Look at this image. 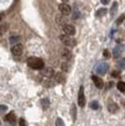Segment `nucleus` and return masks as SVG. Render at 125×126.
I'll return each instance as SVG.
<instances>
[{
	"label": "nucleus",
	"instance_id": "12",
	"mask_svg": "<svg viewBox=\"0 0 125 126\" xmlns=\"http://www.w3.org/2000/svg\"><path fill=\"white\" fill-rule=\"evenodd\" d=\"M107 105H108V110H109L110 112H112V113H115V112L118 111V105L116 103H114V102H111V101H109V102L107 103Z\"/></svg>",
	"mask_w": 125,
	"mask_h": 126
},
{
	"label": "nucleus",
	"instance_id": "29",
	"mask_svg": "<svg viewBox=\"0 0 125 126\" xmlns=\"http://www.w3.org/2000/svg\"><path fill=\"white\" fill-rule=\"evenodd\" d=\"M19 124H20V126H27V123H26V120L24 119H20V122H19Z\"/></svg>",
	"mask_w": 125,
	"mask_h": 126
},
{
	"label": "nucleus",
	"instance_id": "32",
	"mask_svg": "<svg viewBox=\"0 0 125 126\" xmlns=\"http://www.w3.org/2000/svg\"><path fill=\"white\" fill-rule=\"evenodd\" d=\"M101 2H102L103 5H108V2H109V0H101Z\"/></svg>",
	"mask_w": 125,
	"mask_h": 126
},
{
	"label": "nucleus",
	"instance_id": "25",
	"mask_svg": "<svg viewBox=\"0 0 125 126\" xmlns=\"http://www.w3.org/2000/svg\"><path fill=\"white\" fill-rule=\"evenodd\" d=\"M118 66H119L121 68L125 69V58H123V59H121V60L118 61Z\"/></svg>",
	"mask_w": 125,
	"mask_h": 126
},
{
	"label": "nucleus",
	"instance_id": "16",
	"mask_svg": "<svg viewBox=\"0 0 125 126\" xmlns=\"http://www.w3.org/2000/svg\"><path fill=\"white\" fill-rule=\"evenodd\" d=\"M89 107H90V109H93V110H100V103L97 102V101H91L90 103H89Z\"/></svg>",
	"mask_w": 125,
	"mask_h": 126
},
{
	"label": "nucleus",
	"instance_id": "7",
	"mask_svg": "<svg viewBox=\"0 0 125 126\" xmlns=\"http://www.w3.org/2000/svg\"><path fill=\"white\" fill-rule=\"evenodd\" d=\"M59 11H60V13L63 14V15H68V14H71V12H72V9H71V7L68 6L67 4H60L59 5Z\"/></svg>",
	"mask_w": 125,
	"mask_h": 126
},
{
	"label": "nucleus",
	"instance_id": "21",
	"mask_svg": "<svg viewBox=\"0 0 125 126\" xmlns=\"http://www.w3.org/2000/svg\"><path fill=\"white\" fill-rule=\"evenodd\" d=\"M117 88H118V90L122 93H124L125 92V82H123V81H119L117 83Z\"/></svg>",
	"mask_w": 125,
	"mask_h": 126
},
{
	"label": "nucleus",
	"instance_id": "26",
	"mask_svg": "<svg viewBox=\"0 0 125 126\" xmlns=\"http://www.w3.org/2000/svg\"><path fill=\"white\" fill-rule=\"evenodd\" d=\"M56 126H65L64 122H63V119H61V118H57V120H56Z\"/></svg>",
	"mask_w": 125,
	"mask_h": 126
},
{
	"label": "nucleus",
	"instance_id": "30",
	"mask_svg": "<svg viewBox=\"0 0 125 126\" xmlns=\"http://www.w3.org/2000/svg\"><path fill=\"white\" fill-rule=\"evenodd\" d=\"M7 110V107L6 105H0V112H5Z\"/></svg>",
	"mask_w": 125,
	"mask_h": 126
},
{
	"label": "nucleus",
	"instance_id": "28",
	"mask_svg": "<svg viewBox=\"0 0 125 126\" xmlns=\"http://www.w3.org/2000/svg\"><path fill=\"white\" fill-rule=\"evenodd\" d=\"M103 56L106 58H110V52L108 50H104V51H103Z\"/></svg>",
	"mask_w": 125,
	"mask_h": 126
},
{
	"label": "nucleus",
	"instance_id": "27",
	"mask_svg": "<svg viewBox=\"0 0 125 126\" xmlns=\"http://www.w3.org/2000/svg\"><path fill=\"white\" fill-rule=\"evenodd\" d=\"M61 69L65 71V72H67L68 71V65L66 64V63H63V64H61Z\"/></svg>",
	"mask_w": 125,
	"mask_h": 126
},
{
	"label": "nucleus",
	"instance_id": "20",
	"mask_svg": "<svg viewBox=\"0 0 125 126\" xmlns=\"http://www.w3.org/2000/svg\"><path fill=\"white\" fill-rule=\"evenodd\" d=\"M54 78H56V81H57L58 83H61V82H64L65 81V78L61 73H57V74L54 75Z\"/></svg>",
	"mask_w": 125,
	"mask_h": 126
},
{
	"label": "nucleus",
	"instance_id": "34",
	"mask_svg": "<svg viewBox=\"0 0 125 126\" xmlns=\"http://www.w3.org/2000/svg\"><path fill=\"white\" fill-rule=\"evenodd\" d=\"M61 1H64V2H66V1H68V0H61Z\"/></svg>",
	"mask_w": 125,
	"mask_h": 126
},
{
	"label": "nucleus",
	"instance_id": "23",
	"mask_svg": "<svg viewBox=\"0 0 125 126\" xmlns=\"http://www.w3.org/2000/svg\"><path fill=\"white\" fill-rule=\"evenodd\" d=\"M7 28H8L7 24H2V26H0V36H1V35H4L5 32H6Z\"/></svg>",
	"mask_w": 125,
	"mask_h": 126
},
{
	"label": "nucleus",
	"instance_id": "9",
	"mask_svg": "<svg viewBox=\"0 0 125 126\" xmlns=\"http://www.w3.org/2000/svg\"><path fill=\"white\" fill-rule=\"evenodd\" d=\"M5 120L9 123L12 126H14V125H15V120H16L15 113H14V112H9L7 116H5Z\"/></svg>",
	"mask_w": 125,
	"mask_h": 126
},
{
	"label": "nucleus",
	"instance_id": "2",
	"mask_svg": "<svg viewBox=\"0 0 125 126\" xmlns=\"http://www.w3.org/2000/svg\"><path fill=\"white\" fill-rule=\"evenodd\" d=\"M59 38H60L61 43L66 46H70V47H72V46H75L76 44V41L74 38H72L71 36H68V35H60L59 36Z\"/></svg>",
	"mask_w": 125,
	"mask_h": 126
},
{
	"label": "nucleus",
	"instance_id": "19",
	"mask_svg": "<svg viewBox=\"0 0 125 126\" xmlns=\"http://www.w3.org/2000/svg\"><path fill=\"white\" fill-rule=\"evenodd\" d=\"M21 41V37L20 36H12L11 38H9V42H11V44H18V43Z\"/></svg>",
	"mask_w": 125,
	"mask_h": 126
},
{
	"label": "nucleus",
	"instance_id": "35",
	"mask_svg": "<svg viewBox=\"0 0 125 126\" xmlns=\"http://www.w3.org/2000/svg\"><path fill=\"white\" fill-rule=\"evenodd\" d=\"M0 126H1V122H0Z\"/></svg>",
	"mask_w": 125,
	"mask_h": 126
},
{
	"label": "nucleus",
	"instance_id": "11",
	"mask_svg": "<svg viewBox=\"0 0 125 126\" xmlns=\"http://www.w3.org/2000/svg\"><path fill=\"white\" fill-rule=\"evenodd\" d=\"M91 79H93V81H94L95 86L99 88V89H101V88H103V86H104V83H103V80L102 79H100L97 75H93L91 77Z\"/></svg>",
	"mask_w": 125,
	"mask_h": 126
},
{
	"label": "nucleus",
	"instance_id": "10",
	"mask_svg": "<svg viewBox=\"0 0 125 126\" xmlns=\"http://www.w3.org/2000/svg\"><path fill=\"white\" fill-rule=\"evenodd\" d=\"M123 50H124V46L123 45H117L116 47L114 49V51H112V54H114V58H119L121 57L122 52H123Z\"/></svg>",
	"mask_w": 125,
	"mask_h": 126
},
{
	"label": "nucleus",
	"instance_id": "14",
	"mask_svg": "<svg viewBox=\"0 0 125 126\" xmlns=\"http://www.w3.org/2000/svg\"><path fill=\"white\" fill-rule=\"evenodd\" d=\"M61 56H63L66 60H70V59L72 58V52H71V50H68V49H63L61 50Z\"/></svg>",
	"mask_w": 125,
	"mask_h": 126
},
{
	"label": "nucleus",
	"instance_id": "3",
	"mask_svg": "<svg viewBox=\"0 0 125 126\" xmlns=\"http://www.w3.org/2000/svg\"><path fill=\"white\" fill-rule=\"evenodd\" d=\"M108 69H109V65L107 63H101V64H99V65L96 66L95 72L97 73L99 75H104L108 72Z\"/></svg>",
	"mask_w": 125,
	"mask_h": 126
},
{
	"label": "nucleus",
	"instance_id": "6",
	"mask_svg": "<svg viewBox=\"0 0 125 126\" xmlns=\"http://www.w3.org/2000/svg\"><path fill=\"white\" fill-rule=\"evenodd\" d=\"M63 30H64L65 35H68V36H73L75 34V28L72 24H65L63 27Z\"/></svg>",
	"mask_w": 125,
	"mask_h": 126
},
{
	"label": "nucleus",
	"instance_id": "8",
	"mask_svg": "<svg viewBox=\"0 0 125 126\" xmlns=\"http://www.w3.org/2000/svg\"><path fill=\"white\" fill-rule=\"evenodd\" d=\"M42 75L45 78V80H50L54 75V72H53L52 68H44L42 71Z\"/></svg>",
	"mask_w": 125,
	"mask_h": 126
},
{
	"label": "nucleus",
	"instance_id": "22",
	"mask_svg": "<svg viewBox=\"0 0 125 126\" xmlns=\"http://www.w3.org/2000/svg\"><path fill=\"white\" fill-rule=\"evenodd\" d=\"M104 14H107V9H106V8H100L99 11L96 12V16H103Z\"/></svg>",
	"mask_w": 125,
	"mask_h": 126
},
{
	"label": "nucleus",
	"instance_id": "31",
	"mask_svg": "<svg viewBox=\"0 0 125 126\" xmlns=\"http://www.w3.org/2000/svg\"><path fill=\"white\" fill-rule=\"evenodd\" d=\"M112 77H119V72H118V71H114V72H112Z\"/></svg>",
	"mask_w": 125,
	"mask_h": 126
},
{
	"label": "nucleus",
	"instance_id": "17",
	"mask_svg": "<svg viewBox=\"0 0 125 126\" xmlns=\"http://www.w3.org/2000/svg\"><path fill=\"white\" fill-rule=\"evenodd\" d=\"M71 116H72V119H73V122L76 119V107H75V104H72L71 105Z\"/></svg>",
	"mask_w": 125,
	"mask_h": 126
},
{
	"label": "nucleus",
	"instance_id": "4",
	"mask_svg": "<svg viewBox=\"0 0 125 126\" xmlns=\"http://www.w3.org/2000/svg\"><path fill=\"white\" fill-rule=\"evenodd\" d=\"M78 103L81 108L85 107L86 104V98H85V92H83V87L81 86L79 89V95H78Z\"/></svg>",
	"mask_w": 125,
	"mask_h": 126
},
{
	"label": "nucleus",
	"instance_id": "15",
	"mask_svg": "<svg viewBox=\"0 0 125 126\" xmlns=\"http://www.w3.org/2000/svg\"><path fill=\"white\" fill-rule=\"evenodd\" d=\"M41 104H42L43 110H46V109L50 107V101H49V98H43V99H41Z\"/></svg>",
	"mask_w": 125,
	"mask_h": 126
},
{
	"label": "nucleus",
	"instance_id": "1",
	"mask_svg": "<svg viewBox=\"0 0 125 126\" xmlns=\"http://www.w3.org/2000/svg\"><path fill=\"white\" fill-rule=\"evenodd\" d=\"M27 64L33 69H43L44 68V61L42 60V59H39V58H36V57L28 58Z\"/></svg>",
	"mask_w": 125,
	"mask_h": 126
},
{
	"label": "nucleus",
	"instance_id": "13",
	"mask_svg": "<svg viewBox=\"0 0 125 126\" xmlns=\"http://www.w3.org/2000/svg\"><path fill=\"white\" fill-rule=\"evenodd\" d=\"M66 15H63V14H60V15H58L57 17H56V21H57V23L59 24V26H63L64 27L65 24H66V17H65Z\"/></svg>",
	"mask_w": 125,
	"mask_h": 126
},
{
	"label": "nucleus",
	"instance_id": "33",
	"mask_svg": "<svg viewBox=\"0 0 125 126\" xmlns=\"http://www.w3.org/2000/svg\"><path fill=\"white\" fill-rule=\"evenodd\" d=\"M2 17H4V14H2V13H0V21L2 20Z\"/></svg>",
	"mask_w": 125,
	"mask_h": 126
},
{
	"label": "nucleus",
	"instance_id": "24",
	"mask_svg": "<svg viewBox=\"0 0 125 126\" xmlns=\"http://www.w3.org/2000/svg\"><path fill=\"white\" fill-rule=\"evenodd\" d=\"M124 20H125V14H122V15L117 19V21H116V24H121V23H123Z\"/></svg>",
	"mask_w": 125,
	"mask_h": 126
},
{
	"label": "nucleus",
	"instance_id": "18",
	"mask_svg": "<svg viewBox=\"0 0 125 126\" xmlns=\"http://www.w3.org/2000/svg\"><path fill=\"white\" fill-rule=\"evenodd\" d=\"M117 8H118V4L115 1L114 4H112V6H111V9H110V15L111 16H115V14H116V12H117Z\"/></svg>",
	"mask_w": 125,
	"mask_h": 126
},
{
	"label": "nucleus",
	"instance_id": "5",
	"mask_svg": "<svg viewBox=\"0 0 125 126\" xmlns=\"http://www.w3.org/2000/svg\"><path fill=\"white\" fill-rule=\"evenodd\" d=\"M12 53L14 54V56H21L23 52V46L21 45V44H14V45L12 46Z\"/></svg>",
	"mask_w": 125,
	"mask_h": 126
}]
</instances>
